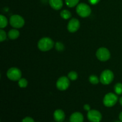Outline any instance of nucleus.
Wrapping results in <instances>:
<instances>
[{"label":"nucleus","instance_id":"1","mask_svg":"<svg viewBox=\"0 0 122 122\" xmlns=\"http://www.w3.org/2000/svg\"><path fill=\"white\" fill-rule=\"evenodd\" d=\"M54 43V41L50 38L45 37L42 38L38 42V48L42 51H48L53 48Z\"/></svg>","mask_w":122,"mask_h":122},{"label":"nucleus","instance_id":"2","mask_svg":"<svg viewBox=\"0 0 122 122\" xmlns=\"http://www.w3.org/2000/svg\"><path fill=\"white\" fill-rule=\"evenodd\" d=\"M76 12L82 17H87L91 13V9L88 5L85 3H81L77 5Z\"/></svg>","mask_w":122,"mask_h":122},{"label":"nucleus","instance_id":"3","mask_svg":"<svg viewBox=\"0 0 122 122\" xmlns=\"http://www.w3.org/2000/svg\"><path fill=\"white\" fill-rule=\"evenodd\" d=\"M118 101V97L114 93H108L105 95L103 100V103L105 106L111 107L114 106Z\"/></svg>","mask_w":122,"mask_h":122},{"label":"nucleus","instance_id":"4","mask_svg":"<svg viewBox=\"0 0 122 122\" xmlns=\"http://www.w3.org/2000/svg\"><path fill=\"white\" fill-rule=\"evenodd\" d=\"M114 74L111 70H104L100 76V82L103 85H108L113 81Z\"/></svg>","mask_w":122,"mask_h":122},{"label":"nucleus","instance_id":"5","mask_svg":"<svg viewBox=\"0 0 122 122\" xmlns=\"http://www.w3.org/2000/svg\"><path fill=\"white\" fill-rule=\"evenodd\" d=\"M10 23L14 28H21L25 25V20L19 15H13L10 19Z\"/></svg>","mask_w":122,"mask_h":122},{"label":"nucleus","instance_id":"6","mask_svg":"<svg viewBox=\"0 0 122 122\" xmlns=\"http://www.w3.org/2000/svg\"><path fill=\"white\" fill-rule=\"evenodd\" d=\"M7 76L9 79L13 81H19L21 79V72L17 68L12 67L8 69L7 73Z\"/></svg>","mask_w":122,"mask_h":122},{"label":"nucleus","instance_id":"7","mask_svg":"<svg viewBox=\"0 0 122 122\" xmlns=\"http://www.w3.org/2000/svg\"><path fill=\"white\" fill-rule=\"evenodd\" d=\"M97 57L101 61H106L110 58V52L106 48H100L97 50L96 53Z\"/></svg>","mask_w":122,"mask_h":122},{"label":"nucleus","instance_id":"8","mask_svg":"<svg viewBox=\"0 0 122 122\" xmlns=\"http://www.w3.org/2000/svg\"><path fill=\"white\" fill-rule=\"evenodd\" d=\"M70 85V81L69 78L66 76L60 77L56 83V86L60 91H65L69 88Z\"/></svg>","mask_w":122,"mask_h":122},{"label":"nucleus","instance_id":"9","mask_svg":"<svg viewBox=\"0 0 122 122\" xmlns=\"http://www.w3.org/2000/svg\"><path fill=\"white\" fill-rule=\"evenodd\" d=\"M87 117L91 122H100L102 119V115L98 110H91L88 112Z\"/></svg>","mask_w":122,"mask_h":122},{"label":"nucleus","instance_id":"10","mask_svg":"<svg viewBox=\"0 0 122 122\" xmlns=\"http://www.w3.org/2000/svg\"><path fill=\"white\" fill-rule=\"evenodd\" d=\"M80 27V22L77 19H72L70 20L67 25L68 30L71 33L76 32Z\"/></svg>","mask_w":122,"mask_h":122},{"label":"nucleus","instance_id":"11","mask_svg":"<svg viewBox=\"0 0 122 122\" xmlns=\"http://www.w3.org/2000/svg\"><path fill=\"white\" fill-rule=\"evenodd\" d=\"M54 119L57 122H63L65 119V113L62 110H56L54 113Z\"/></svg>","mask_w":122,"mask_h":122},{"label":"nucleus","instance_id":"12","mask_svg":"<svg viewBox=\"0 0 122 122\" xmlns=\"http://www.w3.org/2000/svg\"><path fill=\"white\" fill-rule=\"evenodd\" d=\"M83 116L79 112H75L73 113L70 117V122H83Z\"/></svg>","mask_w":122,"mask_h":122},{"label":"nucleus","instance_id":"13","mask_svg":"<svg viewBox=\"0 0 122 122\" xmlns=\"http://www.w3.org/2000/svg\"><path fill=\"white\" fill-rule=\"evenodd\" d=\"M49 4L56 10H60L63 5V0H49Z\"/></svg>","mask_w":122,"mask_h":122},{"label":"nucleus","instance_id":"14","mask_svg":"<svg viewBox=\"0 0 122 122\" xmlns=\"http://www.w3.org/2000/svg\"><path fill=\"white\" fill-rule=\"evenodd\" d=\"M20 35V33L17 29H11L8 32V36L11 39H15Z\"/></svg>","mask_w":122,"mask_h":122},{"label":"nucleus","instance_id":"15","mask_svg":"<svg viewBox=\"0 0 122 122\" xmlns=\"http://www.w3.org/2000/svg\"><path fill=\"white\" fill-rule=\"evenodd\" d=\"M8 24L7 19L3 15H0V27L1 29H3L7 26Z\"/></svg>","mask_w":122,"mask_h":122},{"label":"nucleus","instance_id":"16","mask_svg":"<svg viewBox=\"0 0 122 122\" xmlns=\"http://www.w3.org/2000/svg\"><path fill=\"white\" fill-rule=\"evenodd\" d=\"M60 15L63 19L67 20V19H69L71 17V13H70L69 10H63L61 12Z\"/></svg>","mask_w":122,"mask_h":122},{"label":"nucleus","instance_id":"17","mask_svg":"<svg viewBox=\"0 0 122 122\" xmlns=\"http://www.w3.org/2000/svg\"><path fill=\"white\" fill-rule=\"evenodd\" d=\"M65 2L69 7H74L78 4L79 0H65Z\"/></svg>","mask_w":122,"mask_h":122},{"label":"nucleus","instance_id":"18","mask_svg":"<svg viewBox=\"0 0 122 122\" xmlns=\"http://www.w3.org/2000/svg\"><path fill=\"white\" fill-rule=\"evenodd\" d=\"M114 91L118 95L122 94V83H117L114 86Z\"/></svg>","mask_w":122,"mask_h":122},{"label":"nucleus","instance_id":"19","mask_svg":"<svg viewBox=\"0 0 122 122\" xmlns=\"http://www.w3.org/2000/svg\"><path fill=\"white\" fill-rule=\"evenodd\" d=\"M89 82L92 83V84L97 85L99 83V81H100V80H99V79L98 78L97 76H95V75H91V76L89 77Z\"/></svg>","mask_w":122,"mask_h":122},{"label":"nucleus","instance_id":"20","mask_svg":"<svg viewBox=\"0 0 122 122\" xmlns=\"http://www.w3.org/2000/svg\"><path fill=\"white\" fill-rule=\"evenodd\" d=\"M68 77L71 81H75L77 79V73L75 71H70L68 75Z\"/></svg>","mask_w":122,"mask_h":122},{"label":"nucleus","instance_id":"21","mask_svg":"<svg viewBox=\"0 0 122 122\" xmlns=\"http://www.w3.org/2000/svg\"><path fill=\"white\" fill-rule=\"evenodd\" d=\"M19 85L20 88H25L27 85V81L26 79H20L19 81Z\"/></svg>","mask_w":122,"mask_h":122},{"label":"nucleus","instance_id":"22","mask_svg":"<svg viewBox=\"0 0 122 122\" xmlns=\"http://www.w3.org/2000/svg\"><path fill=\"white\" fill-rule=\"evenodd\" d=\"M55 47H56V50L58 51H63L64 50V45L60 42H57L55 44Z\"/></svg>","mask_w":122,"mask_h":122},{"label":"nucleus","instance_id":"23","mask_svg":"<svg viewBox=\"0 0 122 122\" xmlns=\"http://www.w3.org/2000/svg\"><path fill=\"white\" fill-rule=\"evenodd\" d=\"M6 38H7V34H6L5 32L1 29L0 30V41L1 42H2L5 40Z\"/></svg>","mask_w":122,"mask_h":122},{"label":"nucleus","instance_id":"24","mask_svg":"<svg viewBox=\"0 0 122 122\" xmlns=\"http://www.w3.org/2000/svg\"><path fill=\"white\" fill-rule=\"evenodd\" d=\"M35 122V121L32 117H26L24 118V119H23L22 122Z\"/></svg>","mask_w":122,"mask_h":122},{"label":"nucleus","instance_id":"25","mask_svg":"<svg viewBox=\"0 0 122 122\" xmlns=\"http://www.w3.org/2000/svg\"><path fill=\"white\" fill-rule=\"evenodd\" d=\"M88 1H89V3L91 4L92 5H95L98 3L100 0H88Z\"/></svg>","mask_w":122,"mask_h":122},{"label":"nucleus","instance_id":"26","mask_svg":"<svg viewBox=\"0 0 122 122\" xmlns=\"http://www.w3.org/2000/svg\"><path fill=\"white\" fill-rule=\"evenodd\" d=\"M83 108H84V110H85L88 111V112H89V110H91V107L88 104L84 105V106H83Z\"/></svg>","mask_w":122,"mask_h":122},{"label":"nucleus","instance_id":"27","mask_svg":"<svg viewBox=\"0 0 122 122\" xmlns=\"http://www.w3.org/2000/svg\"><path fill=\"white\" fill-rule=\"evenodd\" d=\"M119 119H120V120L122 122V112L120 113V114H119Z\"/></svg>","mask_w":122,"mask_h":122},{"label":"nucleus","instance_id":"28","mask_svg":"<svg viewBox=\"0 0 122 122\" xmlns=\"http://www.w3.org/2000/svg\"><path fill=\"white\" fill-rule=\"evenodd\" d=\"M119 102H120V104L121 106H122V97H121L120 98V100H119Z\"/></svg>","mask_w":122,"mask_h":122},{"label":"nucleus","instance_id":"29","mask_svg":"<svg viewBox=\"0 0 122 122\" xmlns=\"http://www.w3.org/2000/svg\"><path fill=\"white\" fill-rule=\"evenodd\" d=\"M115 122H122L120 120V121H116Z\"/></svg>","mask_w":122,"mask_h":122}]
</instances>
